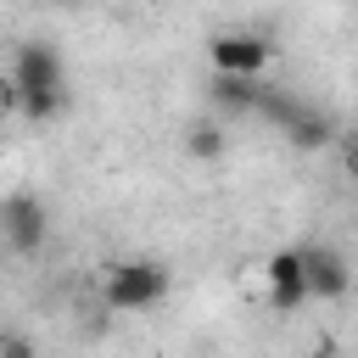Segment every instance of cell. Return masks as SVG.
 Here are the masks:
<instances>
[{
    "label": "cell",
    "mask_w": 358,
    "mask_h": 358,
    "mask_svg": "<svg viewBox=\"0 0 358 358\" xmlns=\"http://www.w3.org/2000/svg\"><path fill=\"white\" fill-rule=\"evenodd\" d=\"M185 151H190V157H201V162H213V157H224V129H218L213 117H201V123H190V134H185Z\"/></svg>",
    "instance_id": "cell-10"
},
{
    "label": "cell",
    "mask_w": 358,
    "mask_h": 358,
    "mask_svg": "<svg viewBox=\"0 0 358 358\" xmlns=\"http://www.w3.org/2000/svg\"><path fill=\"white\" fill-rule=\"evenodd\" d=\"M336 112H319V106H296V117L285 123V140L296 145V151H324L330 140H336Z\"/></svg>",
    "instance_id": "cell-7"
},
{
    "label": "cell",
    "mask_w": 358,
    "mask_h": 358,
    "mask_svg": "<svg viewBox=\"0 0 358 358\" xmlns=\"http://www.w3.org/2000/svg\"><path fill=\"white\" fill-rule=\"evenodd\" d=\"M0 235H6V246L11 252H39L45 246V235H50V213H45V201L39 196H28V190H17V196H6L0 201Z\"/></svg>",
    "instance_id": "cell-3"
},
{
    "label": "cell",
    "mask_w": 358,
    "mask_h": 358,
    "mask_svg": "<svg viewBox=\"0 0 358 358\" xmlns=\"http://www.w3.org/2000/svg\"><path fill=\"white\" fill-rule=\"evenodd\" d=\"M6 78L17 90V112L34 117V123H50L67 106V67H62V50L45 45V39H22Z\"/></svg>",
    "instance_id": "cell-1"
},
{
    "label": "cell",
    "mask_w": 358,
    "mask_h": 358,
    "mask_svg": "<svg viewBox=\"0 0 358 358\" xmlns=\"http://www.w3.org/2000/svg\"><path fill=\"white\" fill-rule=\"evenodd\" d=\"M207 56H213V73H263L274 62V45L263 34H218Z\"/></svg>",
    "instance_id": "cell-5"
},
{
    "label": "cell",
    "mask_w": 358,
    "mask_h": 358,
    "mask_svg": "<svg viewBox=\"0 0 358 358\" xmlns=\"http://www.w3.org/2000/svg\"><path fill=\"white\" fill-rule=\"evenodd\" d=\"M308 302V280H302V252L285 246L268 257V308L274 313H296Z\"/></svg>",
    "instance_id": "cell-6"
},
{
    "label": "cell",
    "mask_w": 358,
    "mask_h": 358,
    "mask_svg": "<svg viewBox=\"0 0 358 358\" xmlns=\"http://www.w3.org/2000/svg\"><path fill=\"white\" fill-rule=\"evenodd\" d=\"M302 252V280H308V302H341L347 285H352V268L336 246L313 241V246H296Z\"/></svg>",
    "instance_id": "cell-4"
},
{
    "label": "cell",
    "mask_w": 358,
    "mask_h": 358,
    "mask_svg": "<svg viewBox=\"0 0 358 358\" xmlns=\"http://www.w3.org/2000/svg\"><path fill=\"white\" fill-rule=\"evenodd\" d=\"M296 106H302L296 95H285V90H268V84H263V90H257V101H252V112H257V117H268L274 129H285V123L296 117Z\"/></svg>",
    "instance_id": "cell-9"
},
{
    "label": "cell",
    "mask_w": 358,
    "mask_h": 358,
    "mask_svg": "<svg viewBox=\"0 0 358 358\" xmlns=\"http://www.w3.org/2000/svg\"><path fill=\"white\" fill-rule=\"evenodd\" d=\"M257 90H263L257 73H213V84H207L213 106H224V112H252Z\"/></svg>",
    "instance_id": "cell-8"
},
{
    "label": "cell",
    "mask_w": 358,
    "mask_h": 358,
    "mask_svg": "<svg viewBox=\"0 0 358 358\" xmlns=\"http://www.w3.org/2000/svg\"><path fill=\"white\" fill-rule=\"evenodd\" d=\"M56 6H73V0H56Z\"/></svg>",
    "instance_id": "cell-12"
},
{
    "label": "cell",
    "mask_w": 358,
    "mask_h": 358,
    "mask_svg": "<svg viewBox=\"0 0 358 358\" xmlns=\"http://www.w3.org/2000/svg\"><path fill=\"white\" fill-rule=\"evenodd\" d=\"M101 296H106L112 313H145V308H157L168 296V268L151 263V257H123V263L106 268Z\"/></svg>",
    "instance_id": "cell-2"
},
{
    "label": "cell",
    "mask_w": 358,
    "mask_h": 358,
    "mask_svg": "<svg viewBox=\"0 0 358 358\" xmlns=\"http://www.w3.org/2000/svg\"><path fill=\"white\" fill-rule=\"evenodd\" d=\"M6 112H17V90H11V78L0 73V117H6Z\"/></svg>",
    "instance_id": "cell-11"
}]
</instances>
